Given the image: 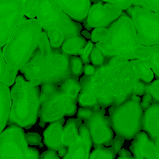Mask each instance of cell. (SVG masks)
Instances as JSON below:
<instances>
[{"mask_svg": "<svg viewBox=\"0 0 159 159\" xmlns=\"http://www.w3.org/2000/svg\"><path fill=\"white\" fill-rule=\"evenodd\" d=\"M139 81L130 60L113 57L79 80L78 102L93 110L119 105L134 95Z\"/></svg>", "mask_w": 159, "mask_h": 159, "instance_id": "obj_1", "label": "cell"}, {"mask_svg": "<svg viewBox=\"0 0 159 159\" xmlns=\"http://www.w3.org/2000/svg\"><path fill=\"white\" fill-rule=\"evenodd\" d=\"M107 30L109 34L107 38L96 43L103 52L107 61L116 57L128 60L147 57L148 48L140 43L131 17L122 13Z\"/></svg>", "mask_w": 159, "mask_h": 159, "instance_id": "obj_2", "label": "cell"}, {"mask_svg": "<svg viewBox=\"0 0 159 159\" xmlns=\"http://www.w3.org/2000/svg\"><path fill=\"white\" fill-rule=\"evenodd\" d=\"M70 56L61 48L53 49L48 54H42L38 48L31 58L19 71L32 85H61L72 75L70 69Z\"/></svg>", "mask_w": 159, "mask_h": 159, "instance_id": "obj_3", "label": "cell"}, {"mask_svg": "<svg viewBox=\"0 0 159 159\" xmlns=\"http://www.w3.org/2000/svg\"><path fill=\"white\" fill-rule=\"evenodd\" d=\"M11 108L9 125L29 129L37 123L40 111V87L23 75H17L10 90Z\"/></svg>", "mask_w": 159, "mask_h": 159, "instance_id": "obj_4", "label": "cell"}, {"mask_svg": "<svg viewBox=\"0 0 159 159\" xmlns=\"http://www.w3.org/2000/svg\"><path fill=\"white\" fill-rule=\"evenodd\" d=\"M41 32L42 28L37 19H26L20 22L2 51L6 64L20 70L37 50Z\"/></svg>", "mask_w": 159, "mask_h": 159, "instance_id": "obj_5", "label": "cell"}, {"mask_svg": "<svg viewBox=\"0 0 159 159\" xmlns=\"http://www.w3.org/2000/svg\"><path fill=\"white\" fill-rule=\"evenodd\" d=\"M40 126L64 117L74 116L77 112L78 98L70 96L61 86L56 84L40 85Z\"/></svg>", "mask_w": 159, "mask_h": 159, "instance_id": "obj_6", "label": "cell"}, {"mask_svg": "<svg viewBox=\"0 0 159 159\" xmlns=\"http://www.w3.org/2000/svg\"><path fill=\"white\" fill-rule=\"evenodd\" d=\"M141 98L132 96L128 100L113 105L109 110L112 129L116 135L131 140L141 131L144 111L141 107Z\"/></svg>", "mask_w": 159, "mask_h": 159, "instance_id": "obj_7", "label": "cell"}, {"mask_svg": "<svg viewBox=\"0 0 159 159\" xmlns=\"http://www.w3.org/2000/svg\"><path fill=\"white\" fill-rule=\"evenodd\" d=\"M36 17L45 33L57 30L63 34L65 40L81 36V23L65 13L54 0H37Z\"/></svg>", "mask_w": 159, "mask_h": 159, "instance_id": "obj_8", "label": "cell"}, {"mask_svg": "<svg viewBox=\"0 0 159 159\" xmlns=\"http://www.w3.org/2000/svg\"><path fill=\"white\" fill-rule=\"evenodd\" d=\"M105 114V108L93 110L81 107L77 110L78 118L84 121L95 148L111 146L114 138L110 117Z\"/></svg>", "mask_w": 159, "mask_h": 159, "instance_id": "obj_9", "label": "cell"}, {"mask_svg": "<svg viewBox=\"0 0 159 159\" xmlns=\"http://www.w3.org/2000/svg\"><path fill=\"white\" fill-rule=\"evenodd\" d=\"M140 43L146 47L159 45V16L152 11L135 6L130 13Z\"/></svg>", "mask_w": 159, "mask_h": 159, "instance_id": "obj_10", "label": "cell"}, {"mask_svg": "<svg viewBox=\"0 0 159 159\" xmlns=\"http://www.w3.org/2000/svg\"><path fill=\"white\" fill-rule=\"evenodd\" d=\"M22 127L9 125L0 134V159H29Z\"/></svg>", "mask_w": 159, "mask_h": 159, "instance_id": "obj_11", "label": "cell"}, {"mask_svg": "<svg viewBox=\"0 0 159 159\" xmlns=\"http://www.w3.org/2000/svg\"><path fill=\"white\" fill-rule=\"evenodd\" d=\"M25 20L23 0H0V48L7 43L16 27Z\"/></svg>", "mask_w": 159, "mask_h": 159, "instance_id": "obj_12", "label": "cell"}, {"mask_svg": "<svg viewBox=\"0 0 159 159\" xmlns=\"http://www.w3.org/2000/svg\"><path fill=\"white\" fill-rule=\"evenodd\" d=\"M64 124L65 118H60L50 123L43 132V142L46 147L50 150L57 152L60 158H63L68 150V148L63 144L61 140Z\"/></svg>", "mask_w": 159, "mask_h": 159, "instance_id": "obj_13", "label": "cell"}, {"mask_svg": "<svg viewBox=\"0 0 159 159\" xmlns=\"http://www.w3.org/2000/svg\"><path fill=\"white\" fill-rule=\"evenodd\" d=\"M92 144L88 129L85 124H82L79 128L77 140L68 146L63 159H89Z\"/></svg>", "mask_w": 159, "mask_h": 159, "instance_id": "obj_14", "label": "cell"}, {"mask_svg": "<svg viewBox=\"0 0 159 159\" xmlns=\"http://www.w3.org/2000/svg\"><path fill=\"white\" fill-rule=\"evenodd\" d=\"M141 130L146 132L155 145L159 148V102L152 104L144 111Z\"/></svg>", "mask_w": 159, "mask_h": 159, "instance_id": "obj_15", "label": "cell"}, {"mask_svg": "<svg viewBox=\"0 0 159 159\" xmlns=\"http://www.w3.org/2000/svg\"><path fill=\"white\" fill-rule=\"evenodd\" d=\"M61 9L73 20L82 23L91 7L90 0H54Z\"/></svg>", "mask_w": 159, "mask_h": 159, "instance_id": "obj_16", "label": "cell"}, {"mask_svg": "<svg viewBox=\"0 0 159 159\" xmlns=\"http://www.w3.org/2000/svg\"><path fill=\"white\" fill-rule=\"evenodd\" d=\"M86 20L93 28H108L115 21L102 2H99L90 7Z\"/></svg>", "mask_w": 159, "mask_h": 159, "instance_id": "obj_17", "label": "cell"}, {"mask_svg": "<svg viewBox=\"0 0 159 159\" xmlns=\"http://www.w3.org/2000/svg\"><path fill=\"white\" fill-rule=\"evenodd\" d=\"M11 103L12 101L9 87L0 82V134L7 125Z\"/></svg>", "mask_w": 159, "mask_h": 159, "instance_id": "obj_18", "label": "cell"}, {"mask_svg": "<svg viewBox=\"0 0 159 159\" xmlns=\"http://www.w3.org/2000/svg\"><path fill=\"white\" fill-rule=\"evenodd\" d=\"M82 120L79 118L77 119H69L63 127L61 140L63 144L67 148L77 140L79 137V128Z\"/></svg>", "mask_w": 159, "mask_h": 159, "instance_id": "obj_19", "label": "cell"}, {"mask_svg": "<svg viewBox=\"0 0 159 159\" xmlns=\"http://www.w3.org/2000/svg\"><path fill=\"white\" fill-rule=\"evenodd\" d=\"M86 43L87 40L82 36L71 37L63 42L61 50L67 55L80 56Z\"/></svg>", "mask_w": 159, "mask_h": 159, "instance_id": "obj_20", "label": "cell"}, {"mask_svg": "<svg viewBox=\"0 0 159 159\" xmlns=\"http://www.w3.org/2000/svg\"><path fill=\"white\" fill-rule=\"evenodd\" d=\"M130 62L140 80L144 83L152 82L154 79L153 71L143 59H133L130 60Z\"/></svg>", "mask_w": 159, "mask_h": 159, "instance_id": "obj_21", "label": "cell"}, {"mask_svg": "<svg viewBox=\"0 0 159 159\" xmlns=\"http://www.w3.org/2000/svg\"><path fill=\"white\" fill-rule=\"evenodd\" d=\"M148 54L143 60L150 67L153 73L159 78V45L148 46Z\"/></svg>", "mask_w": 159, "mask_h": 159, "instance_id": "obj_22", "label": "cell"}, {"mask_svg": "<svg viewBox=\"0 0 159 159\" xmlns=\"http://www.w3.org/2000/svg\"><path fill=\"white\" fill-rule=\"evenodd\" d=\"M149 138L148 134L144 131H140L134 138V141L130 145V151L134 157L136 159H144L142 155V148L144 143Z\"/></svg>", "mask_w": 159, "mask_h": 159, "instance_id": "obj_23", "label": "cell"}, {"mask_svg": "<svg viewBox=\"0 0 159 159\" xmlns=\"http://www.w3.org/2000/svg\"><path fill=\"white\" fill-rule=\"evenodd\" d=\"M142 155L144 159H159V148L149 138L142 148Z\"/></svg>", "mask_w": 159, "mask_h": 159, "instance_id": "obj_24", "label": "cell"}, {"mask_svg": "<svg viewBox=\"0 0 159 159\" xmlns=\"http://www.w3.org/2000/svg\"><path fill=\"white\" fill-rule=\"evenodd\" d=\"M116 153L113 148H97L90 154L89 159H114Z\"/></svg>", "mask_w": 159, "mask_h": 159, "instance_id": "obj_25", "label": "cell"}, {"mask_svg": "<svg viewBox=\"0 0 159 159\" xmlns=\"http://www.w3.org/2000/svg\"><path fill=\"white\" fill-rule=\"evenodd\" d=\"M49 40L50 46L53 49H59L65 41L64 35L57 30H50L46 32Z\"/></svg>", "mask_w": 159, "mask_h": 159, "instance_id": "obj_26", "label": "cell"}, {"mask_svg": "<svg viewBox=\"0 0 159 159\" xmlns=\"http://www.w3.org/2000/svg\"><path fill=\"white\" fill-rule=\"evenodd\" d=\"M90 62H92V65L95 67H99L107 62L103 52L96 44L93 46L90 54Z\"/></svg>", "mask_w": 159, "mask_h": 159, "instance_id": "obj_27", "label": "cell"}, {"mask_svg": "<svg viewBox=\"0 0 159 159\" xmlns=\"http://www.w3.org/2000/svg\"><path fill=\"white\" fill-rule=\"evenodd\" d=\"M70 69L72 75L75 77H79L83 73L84 64L82 60L78 56H70Z\"/></svg>", "mask_w": 159, "mask_h": 159, "instance_id": "obj_28", "label": "cell"}, {"mask_svg": "<svg viewBox=\"0 0 159 159\" xmlns=\"http://www.w3.org/2000/svg\"><path fill=\"white\" fill-rule=\"evenodd\" d=\"M23 14L29 19L35 18L37 16V0H23Z\"/></svg>", "mask_w": 159, "mask_h": 159, "instance_id": "obj_29", "label": "cell"}, {"mask_svg": "<svg viewBox=\"0 0 159 159\" xmlns=\"http://www.w3.org/2000/svg\"><path fill=\"white\" fill-rule=\"evenodd\" d=\"M133 5L141 6L159 16V0H134Z\"/></svg>", "mask_w": 159, "mask_h": 159, "instance_id": "obj_30", "label": "cell"}, {"mask_svg": "<svg viewBox=\"0 0 159 159\" xmlns=\"http://www.w3.org/2000/svg\"><path fill=\"white\" fill-rule=\"evenodd\" d=\"M19 70L16 69V68H12L10 65H7L6 66V71L4 77L2 78L1 81V83L4 84L5 85L8 87H10L15 83L16 78L17 76V73H18Z\"/></svg>", "mask_w": 159, "mask_h": 159, "instance_id": "obj_31", "label": "cell"}, {"mask_svg": "<svg viewBox=\"0 0 159 159\" xmlns=\"http://www.w3.org/2000/svg\"><path fill=\"white\" fill-rule=\"evenodd\" d=\"M37 48L40 50L42 54H48L51 52V48L50 46L49 40H48V35L44 31L40 33L38 37V42H37Z\"/></svg>", "mask_w": 159, "mask_h": 159, "instance_id": "obj_32", "label": "cell"}, {"mask_svg": "<svg viewBox=\"0 0 159 159\" xmlns=\"http://www.w3.org/2000/svg\"><path fill=\"white\" fill-rule=\"evenodd\" d=\"M109 32L107 28H102V27H97L93 29L91 34V41L93 43H97V42L101 41V40H104L107 38L108 36Z\"/></svg>", "mask_w": 159, "mask_h": 159, "instance_id": "obj_33", "label": "cell"}, {"mask_svg": "<svg viewBox=\"0 0 159 159\" xmlns=\"http://www.w3.org/2000/svg\"><path fill=\"white\" fill-rule=\"evenodd\" d=\"M147 84L145 85L144 94H150L157 102H159V79L154 81L151 84Z\"/></svg>", "mask_w": 159, "mask_h": 159, "instance_id": "obj_34", "label": "cell"}, {"mask_svg": "<svg viewBox=\"0 0 159 159\" xmlns=\"http://www.w3.org/2000/svg\"><path fill=\"white\" fill-rule=\"evenodd\" d=\"M104 6H105L107 10L109 12V13L110 14V16H111L115 20H117V19L122 15L123 9H121L120 7H119L118 6H116V5L106 2L105 4H104Z\"/></svg>", "mask_w": 159, "mask_h": 159, "instance_id": "obj_35", "label": "cell"}, {"mask_svg": "<svg viewBox=\"0 0 159 159\" xmlns=\"http://www.w3.org/2000/svg\"><path fill=\"white\" fill-rule=\"evenodd\" d=\"M93 46H94V44H93L91 40L87 41V43L85 45V48H84L83 51L80 54V58L84 65H87V64L90 63V54H91Z\"/></svg>", "mask_w": 159, "mask_h": 159, "instance_id": "obj_36", "label": "cell"}, {"mask_svg": "<svg viewBox=\"0 0 159 159\" xmlns=\"http://www.w3.org/2000/svg\"><path fill=\"white\" fill-rule=\"evenodd\" d=\"M25 138L26 143L30 145H40L41 143V137L37 133L30 132L25 134Z\"/></svg>", "mask_w": 159, "mask_h": 159, "instance_id": "obj_37", "label": "cell"}, {"mask_svg": "<svg viewBox=\"0 0 159 159\" xmlns=\"http://www.w3.org/2000/svg\"><path fill=\"white\" fill-rule=\"evenodd\" d=\"M105 2L114 4L120 7L123 10H126L133 5L134 0H102Z\"/></svg>", "mask_w": 159, "mask_h": 159, "instance_id": "obj_38", "label": "cell"}, {"mask_svg": "<svg viewBox=\"0 0 159 159\" xmlns=\"http://www.w3.org/2000/svg\"><path fill=\"white\" fill-rule=\"evenodd\" d=\"M155 102H157L153 99V97L150 94H144L142 99L141 100V109H142L143 111H145L152 104L155 103Z\"/></svg>", "mask_w": 159, "mask_h": 159, "instance_id": "obj_39", "label": "cell"}, {"mask_svg": "<svg viewBox=\"0 0 159 159\" xmlns=\"http://www.w3.org/2000/svg\"><path fill=\"white\" fill-rule=\"evenodd\" d=\"M124 138H122L121 136L119 135H116L115 138H113V142H112L111 147L113 148V150L115 151L116 154L119 152V151L122 148V146L124 143Z\"/></svg>", "mask_w": 159, "mask_h": 159, "instance_id": "obj_40", "label": "cell"}, {"mask_svg": "<svg viewBox=\"0 0 159 159\" xmlns=\"http://www.w3.org/2000/svg\"><path fill=\"white\" fill-rule=\"evenodd\" d=\"M6 66H7V64H6V61L3 57L2 52L0 49V82H1L2 78L4 77L5 74H6Z\"/></svg>", "mask_w": 159, "mask_h": 159, "instance_id": "obj_41", "label": "cell"}, {"mask_svg": "<svg viewBox=\"0 0 159 159\" xmlns=\"http://www.w3.org/2000/svg\"><path fill=\"white\" fill-rule=\"evenodd\" d=\"M40 159H61L57 152L53 150H48L43 152L40 156Z\"/></svg>", "mask_w": 159, "mask_h": 159, "instance_id": "obj_42", "label": "cell"}, {"mask_svg": "<svg viewBox=\"0 0 159 159\" xmlns=\"http://www.w3.org/2000/svg\"><path fill=\"white\" fill-rule=\"evenodd\" d=\"M144 91H145V83L140 80L137 85L136 89H135L134 95L138 96H143V95H144Z\"/></svg>", "mask_w": 159, "mask_h": 159, "instance_id": "obj_43", "label": "cell"}, {"mask_svg": "<svg viewBox=\"0 0 159 159\" xmlns=\"http://www.w3.org/2000/svg\"><path fill=\"white\" fill-rule=\"evenodd\" d=\"M27 152L29 159H40V156L38 150L34 148H27Z\"/></svg>", "mask_w": 159, "mask_h": 159, "instance_id": "obj_44", "label": "cell"}, {"mask_svg": "<svg viewBox=\"0 0 159 159\" xmlns=\"http://www.w3.org/2000/svg\"><path fill=\"white\" fill-rule=\"evenodd\" d=\"M95 69H96V67L93 66V65H90V64L84 65L83 73L85 74V75H90L92 73H93Z\"/></svg>", "mask_w": 159, "mask_h": 159, "instance_id": "obj_45", "label": "cell"}, {"mask_svg": "<svg viewBox=\"0 0 159 159\" xmlns=\"http://www.w3.org/2000/svg\"><path fill=\"white\" fill-rule=\"evenodd\" d=\"M118 154H119L120 157H131L132 156L131 153H130L129 151L126 150V149L124 148H121L120 150L119 151V152H118Z\"/></svg>", "mask_w": 159, "mask_h": 159, "instance_id": "obj_46", "label": "cell"}, {"mask_svg": "<svg viewBox=\"0 0 159 159\" xmlns=\"http://www.w3.org/2000/svg\"><path fill=\"white\" fill-rule=\"evenodd\" d=\"M81 36L85 39H90V37H91V34L87 30H81Z\"/></svg>", "mask_w": 159, "mask_h": 159, "instance_id": "obj_47", "label": "cell"}, {"mask_svg": "<svg viewBox=\"0 0 159 159\" xmlns=\"http://www.w3.org/2000/svg\"><path fill=\"white\" fill-rule=\"evenodd\" d=\"M82 23H83V26H85V30H88V31H89V30H93V28L92 27V26H90L88 22H87V20H86V19H85V20H84L83 22H82Z\"/></svg>", "mask_w": 159, "mask_h": 159, "instance_id": "obj_48", "label": "cell"}, {"mask_svg": "<svg viewBox=\"0 0 159 159\" xmlns=\"http://www.w3.org/2000/svg\"><path fill=\"white\" fill-rule=\"evenodd\" d=\"M117 159H136L134 157H119Z\"/></svg>", "mask_w": 159, "mask_h": 159, "instance_id": "obj_49", "label": "cell"}, {"mask_svg": "<svg viewBox=\"0 0 159 159\" xmlns=\"http://www.w3.org/2000/svg\"><path fill=\"white\" fill-rule=\"evenodd\" d=\"M90 1H91V0H90ZM92 1H93V2H96V1H98V0H92Z\"/></svg>", "mask_w": 159, "mask_h": 159, "instance_id": "obj_50", "label": "cell"}]
</instances>
